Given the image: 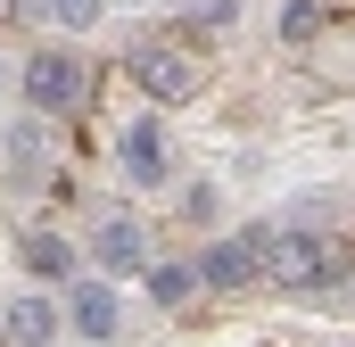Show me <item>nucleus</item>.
Here are the masks:
<instances>
[{
    "mask_svg": "<svg viewBox=\"0 0 355 347\" xmlns=\"http://www.w3.org/2000/svg\"><path fill=\"white\" fill-rule=\"evenodd\" d=\"M355 273V257L322 232V223H281L265 248V281H281L289 298H314V289H339Z\"/></svg>",
    "mask_w": 355,
    "mask_h": 347,
    "instance_id": "obj_1",
    "label": "nucleus"
},
{
    "mask_svg": "<svg viewBox=\"0 0 355 347\" xmlns=\"http://www.w3.org/2000/svg\"><path fill=\"white\" fill-rule=\"evenodd\" d=\"M281 223H240V232H215L198 257H190V273H198V289H215V298H232V289H257L265 281V248Z\"/></svg>",
    "mask_w": 355,
    "mask_h": 347,
    "instance_id": "obj_2",
    "label": "nucleus"
},
{
    "mask_svg": "<svg viewBox=\"0 0 355 347\" xmlns=\"http://www.w3.org/2000/svg\"><path fill=\"white\" fill-rule=\"evenodd\" d=\"M83 91L91 75L75 50H25V108L33 116H67V108H83Z\"/></svg>",
    "mask_w": 355,
    "mask_h": 347,
    "instance_id": "obj_3",
    "label": "nucleus"
},
{
    "mask_svg": "<svg viewBox=\"0 0 355 347\" xmlns=\"http://www.w3.org/2000/svg\"><path fill=\"white\" fill-rule=\"evenodd\" d=\"M132 83L149 91L157 108H190V99L207 91V75H198V58H182L166 42H141V50H132Z\"/></svg>",
    "mask_w": 355,
    "mask_h": 347,
    "instance_id": "obj_4",
    "label": "nucleus"
},
{
    "mask_svg": "<svg viewBox=\"0 0 355 347\" xmlns=\"http://www.w3.org/2000/svg\"><path fill=\"white\" fill-rule=\"evenodd\" d=\"M83 257H91L99 281H116V273H149V223H141V215H124V207H116V215H99Z\"/></svg>",
    "mask_w": 355,
    "mask_h": 347,
    "instance_id": "obj_5",
    "label": "nucleus"
},
{
    "mask_svg": "<svg viewBox=\"0 0 355 347\" xmlns=\"http://www.w3.org/2000/svg\"><path fill=\"white\" fill-rule=\"evenodd\" d=\"M58 314H67V331H83L91 347H107L116 331H124V298H116V281H99V273H83V281L67 289Z\"/></svg>",
    "mask_w": 355,
    "mask_h": 347,
    "instance_id": "obj_6",
    "label": "nucleus"
},
{
    "mask_svg": "<svg viewBox=\"0 0 355 347\" xmlns=\"http://www.w3.org/2000/svg\"><path fill=\"white\" fill-rule=\"evenodd\" d=\"M116 166L132 174V190H157V182L174 174V149H166V124H157V116H132V124L116 133Z\"/></svg>",
    "mask_w": 355,
    "mask_h": 347,
    "instance_id": "obj_7",
    "label": "nucleus"
},
{
    "mask_svg": "<svg viewBox=\"0 0 355 347\" xmlns=\"http://www.w3.org/2000/svg\"><path fill=\"white\" fill-rule=\"evenodd\" d=\"M58 331H67V314H58V298H42V289H17L8 314H0V339H17V347H50Z\"/></svg>",
    "mask_w": 355,
    "mask_h": 347,
    "instance_id": "obj_8",
    "label": "nucleus"
},
{
    "mask_svg": "<svg viewBox=\"0 0 355 347\" xmlns=\"http://www.w3.org/2000/svg\"><path fill=\"white\" fill-rule=\"evenodd\" d=\"M0 174H8L17 190H42V182H50V124H8V141H0Z\"/></svg>",
    "mask_w": 355,
    "mask_h": 347,
    "instance_id": "obj_9",
    "label": "nucleus"
},
{
    "mask_svg": "<svg viewBox=\"0 0 355 347\" xmlns=\"http://www.w3.org/2000/svg\"><path fill=\"white\" fill-rule=\"evenodd\" d=\"M17 257H25L33 281H67V273L83 264V248H75L67 232H50V223H42V232H25V240H17Z\"/></svg>",
    "mask_w": 355,
    "mask_h": 347,
    "instance_id": "obj_10",
    "label": "nucleus"
},
{
    "mask_svg": "<svg viewBox=\"0 0 355 347\" xmlns=\"http://www.w3.org/2000/svg\"><path fill=\"white\" fill-rule=\"evenodd\" d=\"M141 281H149V298H157V306H190V298H198L190 257H149V273H141Z\"/></svg>",
    "mask_w": 355,
    "mask_h": 347,
    "instance_id": "obj_11",
    "label": "nucleus"
},
{
    "mask_svg": "<svg viewBox=\"0 0 355 347\" xmlns=\"http://www.w3.org/2000/svg\"><path fill=\"white\" fill-rule=\"evenodd\" d=\"M42 8H50V25H58V33H91V25L107 17V0H42Z\"/></svg>",
    "mask_w": 355,
    "mask_h": 347,
    "instance_id": "obj_12",
    "label": "nucleus"
},
{
    "mask_svg": "<svg viewBox=\"0 0 355 347\" xmlns=\"http://www.w3.org/2000/svg\"><path fill=\"white\" fill-rule=\"evenodd\" d=\"M322 33V0H281V42H314Z\"/></svg>",
    "mask_w": 355,
    "mask_h": 347,
    "instance_id": "obj_13",
    "label": "nucleus"
},
{
    "mask_svg": "<svg viewBox=\"0 0 355 347\" xmlns=\"http://www.w3.org/2000/svg\"><path fill=\"white\" fill-rule=\"evenodd\" d=\"M240 8H248V0H190V25H198V33H215V25L232 33V25H240Z\"/></svg>",
    "mask_w": 355,
    "mask_h": 347,
    "instance_id": "obj_14",
    "label": "nucleus"
},
{
    "mask_svg": "<svg viewBox=\"0 0 355 347\" xmlns=\"http://www.w3.org/2000/svg\"><path fill=\"white\" fill-rule=\"evenodd\" d=\"M182 215H190V223H215V215H223L215 182H182Z\"/></svg>",
    "mask_w": 355,
    "mask_h": 347,
    "instance_id": "obj_15",
    "label": "nucleus"
},
{
    "mask_svg": "<svg viewBox=\"0 0 355 347\" xmlns=\"http://www.w3.org/2000/svg\"><path fill=\"white\" fill-rule=\"evenodd\" d=\"M0 83H8V58H0Z\"/></svg>",
    "mask_w": 355,
    "mask_h": 347,
    "instance_id": "obj_16",
    "label": "nucleus"
}]
</instances>
